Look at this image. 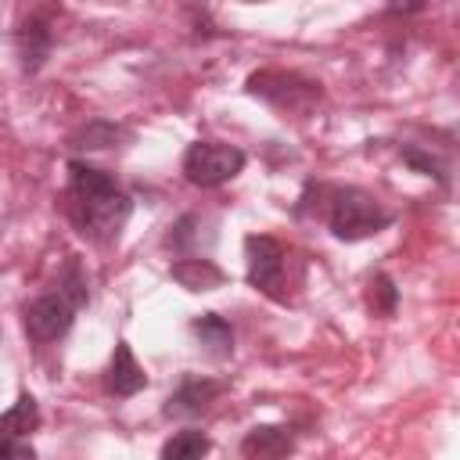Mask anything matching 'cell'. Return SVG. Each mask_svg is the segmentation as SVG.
<instances>
[{"mask_svg":"<svg viewBox=\"0 0 460 460\" xmlns=\"http://www.w3.org/2000/svg\"><path fill=\"white\" fill-rule=\"evenodd\" d=\"M295 442H291V428H273V424H262V428H252L241 442V453L244 456H280L288 453Z\"/></svg>","mask_w":460,"mask_h":460,"instance_id":"7c38bea8","label":"cell"},{"mask_svg":"<svg viewBox=\"0 0 460 460\" xmlns=\"http://www.w3.org/2000/svg\"><path fill=\"white\" fill-rule=\"evenodd\" d=\"M7 456L32 460V456H36V449H32V442H29L25 435H4V438H0V460H7Z\"/></svg>","mask_w":460,"mask_h":460,"instance_id":"e0dca14e","label":"cell"},{"mask_svg":"<svg viewBox=\"0 0 460 460\" xmlns=\"http://www.w3.org/2000/svg\"><path fill=\"white\" fill-rule=\"evenodd\" d=\"M169 277H172L180 288H187V291H216V288L226 280V273H223L212 259H201V255H187V259L172 262Z\"/></svg>","mask_w":460,"mask_h":460,"instance_id":"30bf717a","label":"cell"},{"mask_svg":"<svg viewBox=\"0 0 460 460\" xmlns=\"http://www.w3.org/2000/svg\"><path fill=\"white\" fill-rule=\"evenodd\" d=\"M36 424H40V406H36V399H32V395H18V402H14L7 413H0V438H4V435H29Z\"/></svg>","mask_w":460,"mask_h":460,"instance_id":"5bb4252c","label":"cell"},{"mask_svg":"<svg viewBox=\"0 0 460 460\" xmlns=\"http://www.w3.org/2000/svg\"><path fill=\"white\" fill-rule=\"evenodd\" d=\"M14 47H18V61H22V72H40L50 58V47H54V29H50V14L47 11H32L18 32H14Z\"/></svg>","mask_w":460,"mask_h":460,"instance_id":"8992f818","label":"cell"},{"mask_svg":"<svg viewBox=\"0 0 460 460\" xmlns=\"http://www.w3.org/2000/svg\"><path fill=\"white\" fill-rule=\"evenodd\" d=\"M248 4H262V0H248Z\"/></svg>","mask_w":460,"mask_h":460,"instance_id":"ffe728a7","label":"cell"},{"mask_svg":"<svg viewBox=\"0 0 460 460\" xmlns=\"http://www.w3.org/2000/svg\"><path fill=\"white\" fill-rule=\"evenodd\" d=\"M68 172H72V198H75L72 205H75V219H79L83 234H90L101 244L115 241L133 212L129 194L115 183L111 172H104L90 162L72 158Z\"/></svg>","mask_w":460,"mask_h":460,"instance_id":"6da1fadb","label":"cell"},{"mask_svg":"<svg viewBox=\"0 0 460 460\" xmlns=\"http://www.w3.org/2000/svg\"><path fill=\"white\" fill-rule=\"evenodd\" d=\"M75 320V302L65 291H47L25 305V334L32 341H58Z\"/></svg>","mask_w":460,"mask_h":460,"instance_id":"5b68a950","label":"cell"},{"mask_svg":"<svg viewBox=\"0 0 460 460\" xmlns=\"http://www.w3.org/2000/svg\"><path fill=\"white\" fill-rule=\"evenodd\" d=\"M392 223V212L363 187H338L331 194L327 208V226L338 241H363L381 234Z\"/></svg>","mask_w":460,"mask_h":460,"instance_id":"7a4b0ae2","label":"cell"},{"mask_svg":"<svg viewBox=\"0 0 460 460\" xmlns=\"http://www.w3.org/2000/svg\"><path fill=\"white\" fill-rule=\"evenodd\" d=\"M244 151L241 147H234V144H219V140H194L187 151H183V162H180V169H183V176H187V183H194V187H223V183H230L241 169H244Z\"/></svg>","mask_w":460,"mask_h":460,"instance_id":"3957f363","label":"cell"},{"mask_svg":"<svg viewBox=\"0 0 460 460\" xmlns=\"http://www.w3.org/2000/svg\"><path fill=\"white\" fill-rule=\"evenodd\" d=\"M223 392L219 381H208V377H187L169 399H165V417H198L208 410V402Z\"/></svg>","mask_w":460,"mask_h":460,"instance_id":"ba28073f","label":"cell"},{"mask_svg":"<svg viewBox=\"0 0 460 460\" xmlns=\"http://www.w3.org/2000/svg\"><path fill=\"white\" fill-rule=\"evenodd\" d=\"M244 266L248 284L270 298H284V244L270 234H248L244 237Z\"/></svg>","mask_w":460,"mask_h":460,"instance_id":"277c9868","label":"cell"},{"mask_svg":"<svg viewBox=\"0 0 460 460\" xmlns=\"http://www.w3.org/2000/svg\"><path fill=\"white\" fill-rule=\"evenodd\" d=\"M370 288L377 291V309H381V313H392V309H395V298H399V291H395L392 277H388V273H377Z\"/></svg>","mask_w":460,"mask_h":460,"instance_id":"ac0fdd59","label":"cell"},{"mask_svg":"<svg viewBox=\"0 0 460 460\" xmlns=\"http://www.w3.org/2000/svg\"><path fill=\"white\" fill-rule=\"evenodd\" d=\"M104 388H108L111 395H119V399H129V395H137V392L147 388V374H144V367L137 363L129 341H115L111 363H108V370H104Z\"/></svg>","mask_w":460,"mask_h":460,"instance_id":"52a82bcc","label":"cell"},{"mask_svg":"<svg viewBox=\"0 0 460 460\" xmlns=\"http://www.w3.org/2000/svg\"><path fill=\"white\" fill-rule=\"evenodd\" d=\"M208 449H212V442H208L205 431L183 428V431H176V435L162 446V460H194V456H205Z\"/></svg>","mask_w":460,"mask_h":460,"instance_id":"4fadbf2b","label":"cell"},{"mask_svg":"<svg viewBox=\"0 0 460 460\" xmlns=\"http://www.w3.org/2000/svg\"><path fill=\"white\" fill-rule=\"evenodd\" d=\"M122 140H129L126 126H119L111 119H90L86 126H79L68 137V147L72 151H108V147H119Z\"/></svg>","mask_w":460,"mask_h":460,"instance_id":"8fae6325","label":"cell"},{"mask_svg":"<svg viewBox=\"0 0 460 460\" xmlns=\"http://www.w3.org/2000/svg\"><path fill=\"white\" fill-rule=\"evenodd\" d=\"M58 291H65V295L75 302V309L90 302V291H86V277H83L79 262H68V266H65V273H61V288H58Z\"/></svg>","mask_w":460,"mask_h":460,"instance_id":"2e32d148","label":"cell"},{"mask_svg":"<svg viewBox=\"0 0 460 460\" xmlns=\"http://www.w3.org/2000/svg\"><path fill=\"white\" fill-rule=\"evenodd\" d=\"M194 338L201 341L208 359H230L234 356V327L219 316V313H201L190 320Z\"/></svg>","mask_w":460,"mask_h":460,"instance_id":"9c48e42d","label":"cell"},{"mask_svg":"<svg viewBox=\"0 0 460 460\" xmlns=\"http://www.w3.org/2000/svg\"><path fill=\"white\" fill-rule=\"evenodd\" d=\"M402 162H406V165H413L417 172L435 176V180H442V183H446V165H442L435 155H428V151H420V147L406 144V147H402Z\"/></svg>","mask_w":460,"mask_h":460,"instance_id":"9a60e30c","label":"cell"},{"mask_svg":"<svg viewBox=\"0 0 460 460\" xmlns=\"http://www.w3.org/2000/svg\"><path fill=\"white\" fill-rule=\"evenodd\" d=\"M388 11L392 14H417V11H424V0H388Z\"/></svg>","mask_w":460,"mask_h":460,"instance_id":"d6986e66","label":"cell"}]
</instances>
